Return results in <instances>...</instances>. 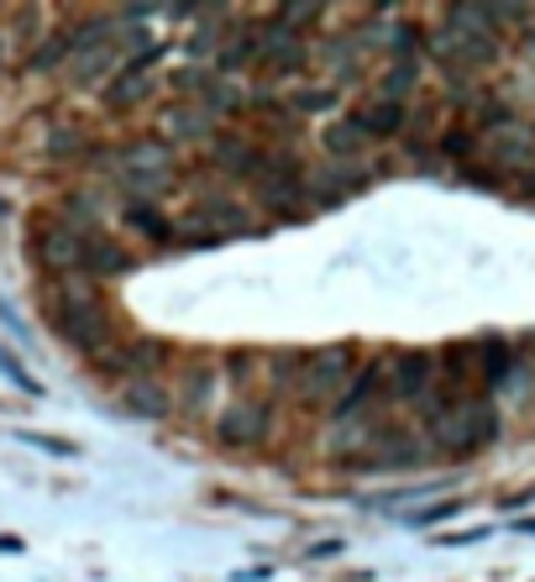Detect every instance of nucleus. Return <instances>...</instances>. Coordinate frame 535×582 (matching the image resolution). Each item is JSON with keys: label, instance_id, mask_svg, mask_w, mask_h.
<instances>
[{"label": "nucleus", "instance_id": "72a5a7b5", "mask_svg": "<svg viewBox=\"0 0 535 582\" xmlns=\"http://www.w3.org/2000/svg\"><path fill=\"white\" fill-rule=\"evenodd\" d=\"M132 221H137L142 231H153V237H163V231H168V221H158V216H153V210H142V205L132 210Z\"/></svg>", "mask_w": 535, "mask_h": 582}, {"label": "nucleus", "instance_id": "20e7f679", "mask_svg": "<svg viewBox=\"0 0 535 582\" xmlns=\"http://www.w3.org/2000/svg\"><path fill=\"white\" fill-rule=\"evenodd\" d=\"M431 53L446 59L452 69H488L498 59V38L494 32H467V27H441L436 38H431Z\"/></svg>", "mask_w": 535, "mask_h": 582}, {"label": "nucleus", "instance_id": "f704fd0d", "mask_svg": "<svg viewBox=\"0 0 535 582\" xmlns=\"http://www.w3.org/2000/svg\"><path fill=\"white\" fill-rule=\"evenodd\" d=\"M467 147H473L467 132H452V137H446V153H452V158H467Z\"/></svg>", "mask_w": 535, "mask_h": 582}, {"label": "nucleus", "instance_id": "f3484780", "mask_svg": "<svg viewBox=\"0 0 535 582\" xmlns=\"http://www.w3.org/2000/svg\"><path fill=\"white\" fill-rule=\"evenodd\" d=\"M378 451H362V457H357V463L362 467H373V472H394V467H415L420 463V441L415 436H378Z\"/></svg>", "mask_w": 535, "mask_h": 582}, {"label": "nucleus", "instance_id": "bb28decb", "mask_svg": "<svg viewBox=\"0 0 535 582\" xmlns=\"http://www.w3.org/2000/svg\"><path fill=\"white\" fill-rule=\"evenodd\" d=\"M210 388H216V373L205 367V362H195L189 373H184V409H205V399H210Z\"/></svg>", "mask_w": 535, "mask_h": 582}, {"label": "nucleus", "instance_id": "f03ea898", "mask_svg": "<svg viewBox=\"0 0 535 582\" xmlns=\"http://www.w3.org/2000/svg\"><path fill=\"white\" fill-rule=\"evenodd\" d=\"M347 383H352V352H347V346H326V352L299 362L295 388H299V399L310 404V409H320V404L337 409V399L347 394Z\"/></svg>", "mask_w": 535, "mask_h": 582}, {"label": "nucleus", "instance_id": "9d476101", "mask_svg": "<svg viewBox=\"0 0 535 582\" xmlns=\"http://www.w3.org/2000/svg\"><path fill=\"white\" fill-rule=\"evenodd\" d=\"M305 42H299L295 27H284V21H263V48H258V63L268 74H295L305 69Z\"/></svg>", "mask_w": 535, "mask_h": 582}, {"label": "nucleus", "instance_id": "aec40b11", "mask_svg": "<svg viewBox=\"0 0 535 582\" xmlns=\"http://www.w3.org/2000/svg\"><path fill=\"white\" fill-rule=\"evenodd\" d=\"M383 378H389L383 367H362V373H357V378L347 383V394L337 399V425H352L357 415L368 409V399H373L378 388H383Z\"/></svg>", "mask_w": 535, "mask_h": 582}, {"label": "nucleus", "instance_id": "cd10ccee", "mask_svg": "<svg viewBox=\"0 0 535 582\" xmlns=\"http://www.w3.org/2000/svg\"><path fill=\"white\" fill-rule=\"evenodd\" d=\"M216 80H220V74L210 69V63H184V69L174 74V90H184V95H210Z\"/></svg>", "mask_w": 535, "mask_h": 582}, {"label": "nucleus", "instance_id": "473e14b6", "mask_svg": "<svg viewBox=\"0 0 535 582\" xmlns=\"http://www.w3.org/2000/svg\"><path fill=\"white\" fill-rule=\"evenodd\" d=\"M63 210H69V221H84V226L100 221V200H95V195H84V189H74Z\"/></svg>", "mask_w": 535, "mask_h": 582}, {"label": "nucleus", "instance_id": "a878e982", "mask_svg": "<svg viewBox=\"0 0 535 582\" xmlns=\"http://www.w3.org/2000/svg\"><path fill=\"white\" fill-rule=\"evenodd\" d=\"M289 105L320 116V111H337V90H331V84H295V90H289Z\"/></svg>", "mask_w": 535, "mask_h": 582}, {"label": "nucleus", "instance_id": "58836bf2", "mask_svg": "<svg viewBox=\"0 0 535 582\" xmlns=\"http://www.w3.org/2000/svg\"><path fill=\"white\" fill-rule=\"evenodd\" d=\"M525 42H531V53H535V32H531V38H525Z\"/></svg>", "mask_w": 535, "mask_h": 582}, {"label": "nucleus", "instance_id": "4468645a", "mask_svg": "<svg viewBox=\"0 0 535 582\" xmlns=\"http://www.w3.org/2000/svg\"><path fill=\"white\" fill-rule=\"evenodd\" d=\"M126 268H132L126 247H116V241L100 237V231H84V279H116Z\"/></svg>", "mask_w": 535, "mask_h": 582}, {"label": "nucleus", "instance_id": "2eb2a0df", "mask_svg": "<svg viewBox=\"0 0 535 582\" xmlns=\"http://www.w3.org/2000/svg\"><path fill=\"white\" fill-rule=\"evenodd\" d=\"M163 362H168V342H158V336H142V342H132L126 352H105V362H100V367H126V373H137V378H153Z\"/></svg>", "mask_w": 535, "mask_h": 582}, {"label": "nucleus", "instance_id": "7c9ffc66", "mask_svg": "<svg viewBox=\"0 0 535 582\" xmlns=\"http://www.w3.org/2000/svg\"><path fill=\"white\" fill-rule=\"evenodd\" d=\"M80 147H84V132H80V126H59V132L48 137V153H53V158H74Z\"/></svg>", "mask_w": 535, "mask_h": 582}, {"label": "nucleus", "instance_id": "ea45409f", "mask_svg": "<svg viewBox=\"0 0 535 582\" xmlns=\"http://www.w3.org/2000/svg\"><path fill=\"white\" fill-rule=\"evenodd\" d=\"M0 59H6V42H0Z\"/></svg>", "mask_w": 535, "mask_h": 582}, {"label": "nucleus", "instance_id": "9b49d317", "mask_svg": "<svg viewBox=\"0 0 535 582\" xmlns=\"http://www.w3.org/2000/svg\"><path fill=\"white\" fill-rule=\"evenodd\" d=\"M59 325L80 352L105 357V346H111V315H105V304H95V310H69V315H59Z\"/></svg>", "mask_w": 535, "mask_h": 582}, {"label": "nucleus", "instance_id": "39448f33", "mask_svg": "<svg viewBox=\"0 0 535 582\" xmlns=\"http://www.w3.org/2000/svg\"><path fill=\"white\" fill-rule=\"evenodd\" d=\"M488 158H494L498 174H525L535 163V126L515 116L488 126Z\"/></svg>", "mask_w": 535, "mask_h": 582}, {"label": "nucleus", "instance_id": "423d86ee", "mask_svg": "<svg viewBox=\"0 0 535 582\" xmlns=\"http://www.w3.org/2000/svg\"><path fill=\"white\" fill-rule=\"evenodd\" d=\"M383 373H389V394L399 404H425L436 394V357H425V352H404Z\"/></svg>", "mask_w": 535, "mask_h": 582}, {"label": "nucleus", "instance_id": "dca6fc26", "mask_svg": "<svg viewBox=\"0 0 535 582\" xmlns=\"http://www.w3.org/2000/svg\"><path fill=\"white\" fill-rule=\"evenodd\" d=\"M126 63H121V48L116 42H100V48H84L69 59V80L74 84H100L105 74H121Z\"/></svg>", "mask_w": 535, "mask_h": 582}, {"label": "nucleus", "instance_id": "b1692460", "mask_svg": "<svg viewBox=\"0 0 535 582\" xmlns=\"http://www.w3.org/2000/svg\"><path fill=\"white\" fill-rule=\"evenodd\" d=\"M415 84H420V59H394L389 74L378 80V95H383V101H404Z\"/></svg>", "mask_w": 535, "mask_h": 582}, {"label": "nucleus", "instance_id": "6ab92c4d", "mask_svg": "<svg viewBox=\"0 0 535 582\" xmlns=\"http://www.w3.org/2000/svg\"><path fill=\"white\" fill-rule=\"evenodd\" d=\"M320 147H326L337 163H347V158H357V153L368 147V126H362L357 116H331V126L320 132Z\"/></svg>", "mask_w": 535, "mask_h": 582}, {"label": "nucleus", "instance_id": "2f4dec72", "mask_svg": "<svg viewBox=\"0 0 535 582\" xmlns=\"http://www.w3.org/2000/svg\"><path fill=\"white\" fill-rule=\"evenodd\" d=\"M278 21H284V27H310V21H320V6L316 0H295V6H278Z\"/></svg>", "mask_w": 535, "mask_h": 582}, {"label": "nucleus", "instance_id": "0eeeda50", "mask_svg": "<svg viewBox=\"0 0 535 582\" xmlns=\"http://www.w3.org/2000/svg\"><path fill=\"white\" fill-rule=\"evenodd\" d=\"M158 59H163V48H153L147 59H126V69L105 84V105H111V111H132V105L147 101L153 84H158V74H153V63Z\"/></svg>", "mask_w": 535, "mask_h": 582}, {"label": "nucleus", "instance_id": "4c0bfd02", "mask_svg": "<svg viewBox=\"0 0 535 582\" xmlns=\"http://www.w3.org/2000/svg\"><path fill=\"white\" fill-rule=\"evenodd\" d=\"M525 189H531V195H535V174H531V184H525Z\"/></svg>", "mask_w": 535, "mask_h": 582}, {"label": "nucleus", "instance_id": "c9c22d12", "mask_svg": "<svg viewBox=\"0 0 535 582\" xmlns=\"http://www.w3.org/2000/svg\"><path fill=\"white\" fill-rule=\"evenodd\" d=\"M446 515H456V503H436V509H425V515H415V524H431V520H446Z\"/></svg>", "mask_w": 535, "mask_h": 582}, {"label": "nucleus", "instance_id": "f257e3e1", "mask_svg": "<svg viewBox=\"0 0 535 582\" xmlns=\"http://www.w3.org/2000/svg\"><path fill=\"white\" fill-rule=\"evenodd\" d=\"M441 451H477L498 441V409L488 399H456L441 420H431Z\"/></svg>", "mask_w": 535, "mask_h": 582}, {"label": "nucleus", "instance_id": "412c9836", "mask_svg": "<svg viewBox=\"0 0 535 582\" xmlns=\"http://www.w3.org/2000/svg\"><path fill=\"white\" fill-rule=\"evenodd\" d=\"M210 163H216L220 174H263L258 147H253V142H241V137H220L216 153H210Z\"/></svg>", "mask_w": 535, "mask_h": 582}, {"label": "nucleus", "instance_id": "1a4fd4ad", "mask_svg": "<svg viewBox=\"0 0 535 582\" xmlns=\"http://www.w3.org/2000/svg\"><path fill=\"white\" fill-rule=\"evenodd\" d=\"M116 174H121V184L174 179V147H168V142H132V147H121Z\"/></svg>", "mask_w": 535, "mask_h": 582}, {"label": "nucleus", "instance_id": "f8f14e48", "mask_svg": "<svg viewBox=\"0 0 535 582\" xmlns=\"http://www.w3.org/2000/svg\"><path fill=\"white\" fill-rule=\"evenodd\" d=\"M163 126V142L174 147V142H205L210 137V126H216V111H205V105H168L158 116Z\"/></svg>", "mask_w": 535, "mask_h": 582}, {"label": "nucleus", "instance_id": "4be33fe9", "mask_svg": "<svg viewBox=\"0 0 535 582\" xmlns=\"http://www.w3.org/2000/svg\"><path fill=\"white\" fill-rule=\"evenodd\" d=\"M352 116L368 126V137H394L399 126H404V105H399V101H383V95H378V101H368L362 111H352Z\"/></svg>", "mask_w": 535, "mask_h": 582}, {"label": "nucleus", "instance_id": "c85d7f7f", "mask_svg": "<svg viewBox=\"0 0 535 582\" xmlns=\"http://www.w3.org/2000/svg\"><path fill=\"white\" fill-rule=\"evenodd\" d=\"M263 205H268V210H278V216L299 210V184L295 179H263Z\"/></svg>", "mask_w": 535, "mask_h": 582}, {"label": "nucleus", "instance_id": "ddd939ff", "mask_svg": "<svg viewBox=\"0 0 535 582\" xmlns=\"http://www.w3.org/2000/svg\"><path fill=\"white\" fill-rule=\"evenodd\" d=\"M199 221H205L210 237H247L253 231V216H247V205L237 195H210L199 205Z\"/></svg>", "mask_w": 535, "mask_h": 582}, {"label": "nucleus", "instance_id": "7ed1b4c3", "mask_svg": "<svg viewBox=\"0 0 535 582\" xmlns=\"http://www.w3.org/2000/svg\"><path fill=\"white\" fill-rule=\"evenodd\" d=\"M268 430H274V404L253 399V394H241V399L226 404V409H220V425H216L220 446H258Z\"/></svg>", "mask_w": 535, "mask_h": 582}, {"label": "nucleus", "instance_id": "393cba45", "mask_svg": "<svg viewBox=\"0 0 535 582\" xmlns=\"http://www.w3.org/2000/svg\"><path fill=\"white\" fill-rule=\"evenodd\" d=\"M63 59H74V38H69V32H53V38H42V48H32L27 69H32V74H53Z\"/></svg>", "mask_w": 535, "mask_h": 582}, {"label": "nucleus", "instance_id": "e433bc0d", "mask_svg": "<svg viewBox=\"0 0 535 582\" xmlns=\"http://www.w3.org/2000/svg\"><path fill=\"white\" fill-rule=\"evenodd\" d=\"M32 446H42V451H59V457H69V451H74L69 441H48V436H32Z\"/></svg>", "mask_w": 535, "mask_h": 582}, {"label": "nucleus", "instance_id": "6e6552de", "mask_svg": "<svg viewBox=\"0 0 535 582\" xmlns=\"http://www.w3.org/2000/svg\"><path fill=\"white\" fill-rule=\"evenodd\" d=\"M38 262L48 273H84V231L80 226H48L38 237Z\"/></svg>", "mask_w": 535, "mask_h": 582}, {"label": "nucleus", "instance_id": "c756f323", "mask_svg": "<svg viewBox=\"0 0 535 582\" xmlns=\"http://www.w3.org/2000/svg\"><path fill=\"white\" fill-rule=\"evenodd\" d=\"M237 105H241V90L237 84H226V80H216V90L205 95V111H216V116H232Z\"/></svg>", "mask_w": 535, "mask_h": 582}, {"label": "nucleus", "instance_id": "5701e85b", "mask_svg": "<svg viewBox=\"0 0 535 582\" xmlns=\"http://www.w3.org/2000/svg\"><path fill=\"white\" fill-rule=\"evenodd\" d=\"M220 17H226V11H210V21H205V27H195V32H189V42H184V48H189V63H210V59H220V38H226V27H220Z\"/></svg>", "mask_w": 535, "mask_h": 582}, {"label": "nucleus", "instance_id": "a211bd4d", "mask_svg": "<svg viewBox=\"0 0 535 582\" xmlns=\"http://www.w3.org/2000/svg\"><path fill=\"white\" fill-rule=\"evenodd\" d=\"M121 404H126V415H137V420H163L168 415V388L153 378H132L126 388H121Z\"/></svg>", "mask_w": 535, "mask_h": 582}]
</instances>
